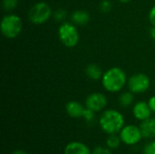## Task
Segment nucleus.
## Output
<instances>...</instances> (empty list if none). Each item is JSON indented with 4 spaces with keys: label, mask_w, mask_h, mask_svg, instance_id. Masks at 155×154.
<instances>
[{
    "label": "nucleus",
    "mask_w": 155,
    "mask_h": 154,
    "mask_svg": "<svg viewBox=\"0 0 155 154\" xmlns=\"http://www.w3.org/2000/svg\"><path fill=\"white\" fill-rule=\"evenodd\" d=\"M128 79L125 72L120 67H112L104 73L102 84L104 90L109 93H118L126 84Z\"/></svg>",
    "instance_id": "nucleus-1"
},
{
    "label": "nucleus",
    "mask_w": 155,
    "mask_h": 154,
    "mask_svg": "<svg viewBox=\"0 0 155 154\" xmlns=\"http://www.w3.org/2000/svg\"><path fill=\"white\" fill-rule=\"evenodd\" d=\"M99 125L105 133L116 134L124 127V117L119 111L109 109L102 113Z\"/></svg>",
    "instance_id": "nucleus-2"
},
{
    "label": "nucleus",
    "mask_w": 155,
    "mask_h": 154,
    "mask_svg": "<svg viewBox=\"0 0 155 154\" xmlns=\"http://www.w3.org/2000/svg\"><path fill=\"white\" fill-rule=\"evenodd\" d=\"M1 33L7 39L16 38L22 32V19L15 14L5 15L1 21Z\"/></svg>",
    "instance_id": "nucleus-3"
},
{
    "label": "nucleus",
    "mask_w": 155,
    "mask_h": 154,
    "mask_svg": "<svg viewBox=\"0 0 155 154\" xmlns=\"http://www.w3.org/2000/svg\"><path fill=\"white\" fill-rule=\"evenodd\" d=\"M58 37L61 43L68 48H73L79 43L80 35L74 24L63 22L58 28Z\"/></svg>",
    "instance_id": "nucleus-4"
},
{
    "label": "nucleus",
    "mask_w": 155,
    "mask_h": 154,
    "mask_svg": "<svg viewBox=\"0 0 155 154\" xmlns=\"http://www.w3.org/2000/svg\"><path fill=\"white\" fill-rule=\"evenodd\" d=\"M28 19L34 25H43L53 15L51 6L43 1L37 2L31 6L28 11Z\"/></svg>",
    "instance_id": "nucleus-5"
},
{
    "label": "nucleus",
    "mask_w": 155,
    "mask_h": 154,
    "mask_svg": "<svg viewBox=\"0 0 155 154\" xmlns=\"http://www.w3.org/2000/svg\"><path fill=\"white\" fill-rule=\"evenodd\" d=\"M128 88L133 93H143L148 91L151 86V79L143 73L133 74L127 81Z\"/></svg>",
    "instance_id": "nucleus-6"
},
{
    "label": "nucleus",
    "mask_w": 155,
    "mask_h": 154,
    "mask_svg": "<svg viewBox=\"0 0 155 154\" xmlns=\"http://www.w3.org/2000/svg\"><path fill=\"white\" fill-rule=\"evenodd\" d=\"M119 136L122 140V143L129 146L137 144L143 138L140 127L134 124L124 125V127L121 130Z\"/></svg>",
    "instance_id": "nucleus-7"
},
{
    "label": "nucleus",
    "mask_w": 155,
    "mask_h": 154,
    "mask_svg": "<svg viewBox=\"0 0 155 154\" xmlns=\"http://www.w3.org/2000/svg\"><path fill=\"white\" fill-rule=\"evenodd\" d=\"M107 105V98L102 93H92L85 99V107L94 113L101 112Z\"/></svg>",
    "instance_id": "nucleus-8"
},
{
    "label": "nucleus",
    "mask_w": 155,
    "mask_h": 154,
    "mask_svg": "<svg viewBox=\"0 0 155 154\" xmlns=\"http://www.w3.org/2000/svg\"><path fill=\"white\" fill-rule=\"evenodd\" d=\"M152 113L153 112H152V110L148 104V102L147 103L144 101L137 102L133 107L134 116L135 117L136 120L141 121V122L151 118Z\"/></svg>",
    "instance_id": "nucleus-9"
},
{
    "label": "nucleus",
    "mask_w": 155,
    "mask_h": 154,
    "mask_svg": "<svg viewBox=\"0 0 155 154\" xmlns=\"http://www.w3.org/2000/svg\"><path fill=\"white\" fill-rule=\"evenodd\" d=\"M64 154H92L87 145L81 142H71L66 144Z\"/></svg>",
    "instance_id": "nucleus-10"
},
{
    "label": "nucleus",
    "mask_w": 155,
    "mask_h": 154,
    "mask_svg": "<svg viewBox=\"0 0 155 154\" xmlns=\"http://www.w3.org/2000/svg\"><path fill=\"white\" fill-rule=\"evenodd\" d=\"M140 130L143 138L153 139L155 137V119L149 118L144 120L140 124Z\"/></svg>",
    "instance_id": "nucleus-11"
},
{
    "label": "nucleus",
    "mask_w": 155,
    "mask_h": 154,
    "mask_svg": "<svg viewBox=\"0 0 155 154\" xmlns=\"http://www.w3.org/2000/svg\"><path fill=\"white\" fill-rule=\"evenodd\" d=\"M84 107L77 101H70L65 105V111L67 114L72 118H80L83 117Z\"/></svg>",
    "instance_id": "nucleus-12"
},
{
    "label": "nucleus",
    "mask_w": 155,
    "mask_h": 154,
    "mask_svg": "<svg viewBox=\"0 0 155 154\" xmlns=\"http://www.w3.org/2000/svg\"><path fill=\"white\" fill-rule=\"evenodd\" d=\"M71 20L75 25H85L90 21V15L84 10H75L71 14Z\"/></svg>",
    "instance_id": "nucleus-13"
},
{
    "label": "nucleus",
    "mask_w": 155,
    "mask_h": 154,
    "mask_svg": "<svg viewBox=\"0 0 155 154\" xmlns=\"http://www.w3.org/2000/svg\"><path fill=\"white\" fill-rule=\"evenodd\" d=\"M85 74L88 76V78L94 81L102 79L103 74H104L102 68L96 64H89L85 67Z\"/></svg>",
    "instance_id": "nucleus-14"
},
{
    "label": "nucleus",
    "mask_w": 155,
    "mask_h": 154,
    "mask_svg": "<svg viewBox=\"0 0 155 154\" xmlns=\"http://www.w3.org/2000/svg\"><path fill=\"white\" fill-rule=\"evenodd\" d=\"M134 101V96L132 92H124L119 96V104L123 108L130 107Z\"/></svg>",
    "instance_id": "nucleus-15"
},
{
    "label": "nucleus",
    "mask_w": 155,
    "mask_h": 154,
    "mask_svg": "<svg viewBox=\"0 0 155 154\" xmlns=\"http://www.w3.org/2000/svg\"><path fill=\"white\" fill-rule=\"evenodd\" d=\"M122 140L120 136H117L116 134H110L106 139V146L111 150L117 149L120 146Z\"/></svg>",
    "instance_id": "nucleus-16"
},
{
    "label": "nucleus",
    "mask_w": 155,
    "mask_h": 154,
    "mask_svg": "<svg viewBox=\"0 0 155 154\" xmlns=\"http://www.w3.org/2000/svg\"><path fill=\"white\" fill-rule=\"evenodd\" d=\"M18 1L19 0H2V6L5 11L10 12L17 7Z\"/></svg>",
    "instance_id": "nucleus-17"
},
{
    "label": "nucleus",
    "mask_w": 155,
    "mask_h": 154,
    "mask_svg": "<svg viewBox=\"0 0 155 154\" xmlns=\"http://www.w3.org/2000/svg\"><path fill=\"white\" fill-rule=\"evenodd\" d=\"M53 17L57 22H63L65 19V17H66V11L62 9V8H60V9L56 10L53 14Z\"/></svg>",
    "instance_id": "nucleus-18"
},
{
    "label": "nucleus",
    "mask_w": 155,
    "mask_h": 154,
    "mask_svg": "<svg viewBox=\"0 0 155 154\" xmlns=\"http://www.w3.org/2000/svg\"><path fill=\"white\" fill-rule=\"evenodd\" d=\"M83 118H84L87 123L92 122V121L94 119V112L92 111L91 109L85 108L84 111V113H83Z\"/></svg>",
    "instance_id": "nucleus-19"
},
{
    "label": "nucleus",
    "mask_w": 155,
    "mask_h": 154,
    "mask_svg": "<svg viewBox=\"0 0 155 154\" xmlns=\"http://www.w3.org/2000/svg\"><path fill=\"white\" fill-rule=\"evenodd\" d=\"M143 154H155V141L148 143L143 148Z\"/></svg>",
    "instance_id": "nucleus-20"
},
{
    "label": "nucleus",
    "mask_w": 155,
    "mask_h": 154,
    "mask_svg": "<svg viewBox=\"0 0 155 154\" xmlns=\"http://www.w3.org/2000/svg\"><path fill=\"white\" fill-rule=\"evenodd\" d=\"M92 154H112V152H111V149H109L107 146L106 147L97 146L94 149Z\"/></svg>",
    "instance_id": "nucleus-21"
},
{
    "label": "nucleus",
    "mask_w": 155,
    "mask_h": 154,
    "mask_svg": "<svg viewBox=\"0 0 155 154\" xmlns=\"http://www.w3.org/2000/svg\"><path fill=\"white\" fill-rule=\"evenodd\" d=\"M100 8L103 12L107 13V12L111 11V9H112V3L108 0H104L100 5Z\"/></svg>",
    "instance_id": "nucleus-22"
},
{
    "label": "nucleus",
    "mask_w": 155,
    "mask_h": 154,
    "mask_svg": "<svg viewBox=\"0 0 155 154\" xmlns=\"http://www.w3.org/2000/svg\"><path fill=\"white\" fill-rule=\"evenodd\" d=\"M149 21L152 26L155 27V5H153L149 12Z\"/></svg>",
    "instance_id": "nucleus-23"
},
{
    "label": "nucleus",
    "mask_w": 155,
    "mask_h": 154,
    "mask_svg": "<svg viewBox=\"0 0 155 154\" xmlns=\"http://www.w3.org/2000/svg\"><path fill=\"white\" fill-rule=\"evenodd\" d=\"M148 104H149V106H150V108H151L152 112L155 113V95L152 96V97L149 99V101H148Z\"/></svg>",
    "instance_id": "nucleus-24"
},
{
    "label": "nucleus",
    "mask_w": 155,
    "mask_h": 154,
    "mask_svg": "<svg viewBox=\"0 0 155 154\" xmlns=\"http://www.w3.org/2000/svg\"><path fill=\"white\" fill-rule=\"evenodd\" d=\"M150 35L153 39H155V27L152 26V28L150 29Z\"/></svg>",
    "instance_id": "nucleus-25"
},
{
    "label": "nucleus",
    "mask_w": 155,
    "mask_h": 154,
    "mask_svg": "<svg viewBox=\"0 0 155 154\" xmlns=\"http://www.w3.org/2000/svg\"><path fill=\"white\" fill-rule=\"evenodd\" d=\"M12 154H28V153H27L26 152L23 151V150H16V151L13 152Z\"/></svg>",
    "instance_id": "nucleus-26"
},
{
    "label": "nucleus",
    "mask_w": 155,
    "mask_h": 154,
    "mask_svg": "<svg viewBox=\"0 0 155 154\" xmlns=\"http://www.w3.org/2000/svg\"><path fill=\"white\" fill-rule=\"evenodd\" d=\"M121 3H124V4H126V3H129V2H131L132 0H119Z\"/></svg>",
    "instance_id": "nucleus-27"
},
{
    "label": "nucleus",
    "mask_w": 155,
    "mask_h": 154,
    "mask_svg": "<svg viewBox=\"0 0 155 154\" xmlns=\"http://www.w3.org/2000/svg\"><path fill=\"white\" fill-rule=\"evenodd\" d=\"M154 119H155V117H154Z\"/></svg>",
    "instance_id": "nucleus-28"
},
{
    "label": "nucleus",
    "mask_w": 155,
    "mask_h": 154,
    "mask_svg": "<svg viewBox=\"0 0 155 154\" xmlns=\"http://www.w3.org/2000/svg\"><path fill=\"white\" fill-rule=\"evenodd\" d=\"M154 40H155V39H154Z\"/></svg>",
    "instance_id": "nucleus-29"
}]
</instances>
